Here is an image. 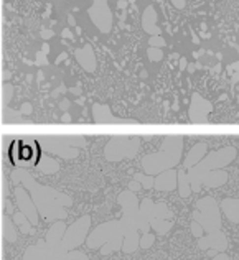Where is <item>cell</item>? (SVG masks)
<instances>
[{
    "label": "cell",
    "mask_w": 239,
    "mask_h": 260,
    "mask_svg": "<svg viewBox=\"0 0 239 260\" xmlns=\"http://www.w3.org/2000/svg\"><path fill=\"white\" fill-rule=\"evenodd\" d=\"M214 259H228V255L226 254H219V255H214Z\"/></svg>",
    "instance_id": "f35d334b"
},
{
    "label": "cell",
    "mask_w": 239,
    "mask_h": 260,
    "mask_svg": "<svg viewBox=\"0 0 239 260\" xmlns=\"http://www.w3.org/2000/svg\"><path fill=\"white\" fill-rule=\"evenodd\" d=\"M64 58H66V55H61V56H60V58H58V61H56V63H60V61L64 59Z\"/></svg>",
    "instance_id": "ab89813d"
},
{
    "label": "cell",
    "mask_w": 239,
    "mask_h": 260,
    "mask_svg": "<svg viewBox=\"0 0 239 260\" xmlns=\"http://www.w3.org/2000/svg\"><path fill=\"white\" fill-rule=\"evenodd\" d=\"M5 206H7V214H12V216L15 214V209L12 207V202L8 200H5Z\"/></svg>",
    "instance_id": "e575fe53"
},
{
    "label": "cell",
    "mask_w": 239,
    "mask_h": 260,
    "mask_svg": "<svg viewBox=\"0 0 239 260\" xmlns=\"http://www.w3.org/2000/svg\"><path fill=\"white\" fill-rule=\"evenodd\" d=\"M140 188H144V186H142V184H140V183L137 181V179H132V181L129 183V190H130V191L137 193V191L140 190Z\"/></svg>",
    "instance_id": "d6a6232c"
},
{
    "label": "cell",
    "mask_w": 239,
    "mask_h": 260,
    "mask_svg": "<svg viewBox=\"0 0 239 260\" xmlns=\"http://www.w3.org/2000/svg\"><path fill=\"white\" fill-rule=\"evenodd\" d=\"M177 186H178V170L175 168L165 170V172L158 173L155 176L153 188L157 191H173L177 190Z\"/></svg>",
    "instance_id": "9a60e30c"
},
{
    "label": "cell",
    "mask_w": 239,
    "mask_h": 260,
    "mask_svg": "<svg viewBox=\"0 0 239 260\" xmlns=\"http://www.w3.org/2000/svg\"><path fill=\"white\" fill-rule=\"evenodd\" d=\"M92 117L96 122H107V120H114L111 109L106 104H94L92 106Z\"/></svg>",
    "instance_id": "603a6c76"
},
{
    "label": "cell",
    "mask_w": 239,
    "mask_h": 260,
    "mask_svg": "<svg viewBox=\"0 0 239 260\" xmlns=\"http://www.w3.org/2000/svg\"><path fill=\"white\" fill-rule=\"evenodd\" d=\"M238 150L234 146H223L219 150L206 153V157L188 170V178L193 193H198L201 188H219L228 183V172L221 170L234 162Z\"/></svg>",
    "instance_id": "7a4b0ae2"
},
{
    "label": "cell",
    "mask_w": 239,
    "mask_h": 260,
    "mask_svg": "<svg viewBox=\"0 0 239 260\" xmlns=\"http://www.w3.org/2000/svg\"><path fill=\"white\" fill-rule=\"evenodd\" d=\"M12 217H13V221H15V224L18 226V229H20L22 234H25V235L33 234V224H31L30 219H28V217L23 214L22 211L15 212Z\"/></svg>",
    "instance_id": "cb8c5ba5"
},
{
    "label": "cell",
    "mask_w": 239,
    "mask_h": 260,
    "mask_svg": "<svg viewBox=\"0 0 239 260\" xmlns=\"http://www.w3.org/2000/svg\"><path fill=\"white\" fill-rule=\"evenodd\" d=\"M89 18L92 20V23L97 27V30L101 33H109L112 30V22H114V17H112V12L107 2L104 0H97L91 5V8L88 10Z\"/></svg>",
    "instance_id": "30bf717a"
},
{
    "label": "cell",
    "mask_w": 239,
    "mask_h": 260,
    "mask_svg": "<svg viewBox=\"0 0 239 260\" xmlns=\"http://www.w3.org/2000/svg\"><path fill=\"white\" fill-rule=\"evenodd\" d=\"M181 153H183V137L170 135L163 139L162 148L158 152L145 155L140 165H142L144 173L157 176L165 170L175 168L181 162Z\"/></svg>",
    "instance_id": "3957f363"
},
{
    "label": "cell",
    "mask_w": 239,
    "mask_h": 260,
    "mask_svg": "<svg viewBox=\"0 0 239 260\" xmlns=\"http://www.w3.org/2000/svg\"><path fill=\"white\" fill-rule=\"evenodd\" d=\"M191 234H193L195 237H201V235H205L203 226H201L196 219H193V222H191Z\"/></svg>",
    "instance_id": "f1b7e54d"
},
{
    "label": "cell",
    "mask_w": 239,
    "mask_h": 260,
    "mask_svg": "<svg viewBox=\"0 0 239 260\" xmlns=\"http://www.w3.org/2000/svg\"><path fill=\"white\" fill-rule=\"evenodd\" d=\"M68 226L64 219L55 221V224L51 226L48 234H46V239L43 242H38L35 245H30L25 254H23V259L27 260H69V254H66L61 249V240L64 237V232H66Z\"/></svg>",
    "instance_id": "277c9868"
},
{
    "label": "cell",
    "mask_w": 239,
    "mask_h": 260,
    "mask_svg": "<svg viewBox=\"0 0 239 260\" xmlns=\"http://www.w3.org/2000/svg\"><path fill=\"white\" fill-rule=\"evenodd\" d=\"M219 207H221V212L226 216L229 222L239 224V200H236V198H224Z\"/></svg>",
    "instance_id": "ac0fdd59"
},
{
    "label": "cell",
    "mask_w": 239,
    "mask_h": 260,
    "mask_svg": "<svg viewBox=\"0 0 239 260\" xmlns=\"http://www.w3.org/2000/svg\"><path fill=\"white\" fill-rule=\"evenodd\" d=\"M68 22L71 23V25H76V22H74V17L73 15H68Z\"/></svg>",
    "instance_id": "74e56055"
},
{
    "label": "cell",
    "mask_w": 239,
    "mask_h": 260,
    "mask_svg": "<svg viewBox=\"0 0 239 260\" xmlns=\"http://www.w3.org/2000/svg\"><path fill=\"white\" fill-rule=\"evenodd\" d=\"M74 56H76V61L81 64V68L86 71V73H94L97 68V61H96V55L94 50H92L91 45H84L83 48H78L74 51Z\"/></svg>",
    "instance_id": "5bb4252c"
},
{
    "label": "cell",
    "mask_w": 239,
    "mask_h": 260,
    "mask_svg": "<svg viewBox=\"0 0 239 260\" xmlns=\"http://www.w3.org/2000/svg\"><path fill=\"white\" fill-rule=\"evenodd\" d=\"M2 96H3V104H7L10 102V99H12V96H13V86L12 84H8V83H5L2 86Z\"/></svg>",
    "instance_id": "83f0119b"
},
{
    "label": "cell",
    "mask_w": 239,
    "mask_h": 260,
    "mask_svg": "<svg viewBox=\"0 0 239 260\" xmlns=\"http://www.w3.org/2000/svg\"><path fill=\"white\" fill-rule=\"evenodd\" d=\"M149 45H150V48H163V46L167 45V41L162 38V36H152L150 40H149Z\"/></svg>",
    "instance_id": "4dcf8cb0"
},
{
    "label": "cell",
    "mask_w": 239,
    "mask_h": 260,
    "mask_svg": "<svg viewBox=\"0 0 239 260\" xmlns=\"http://www.w3.org/2000/svg\"><path fill=\"white\" fill-rule=\"evenodd\" d=\"M140 209L149 222L152 219H173V211L163 202H153L152 200H144L140 202Z\"/></svg>",
    "instance_id": "7c38bea8"
},
{
    "label": "cell",
    "mask_w": 239,
    "mask_h": 260,
    "mask_svg": "<svg viewBox=\"0 0 239 260\" xmlns=\"http://www.w3.org/2000/svg\"><path fill=\"white\" fill-rule=\"evenodd\" d=\"M89 232H91V216L84 214L74 221L73 224L68 226L64 237L61 240V249L66 254H69L73 249L81 247V244L86 242Z\"/></svg>",
    "instance_id": "9c48e42d"
},
{
    "label": "cell",
    "mask_w": 239,
    "mask_h": 260,
    "mask_svg": "<svg viewBox=\"0 0 239 260\" xmlns=\"http://www.w3.org/2000/svg\"><path fill=\"white\" fill-rule=\"evenodd\" d=\"M193 219L203 226L206 234H221V207L213 196H203L196 201V209L193 211Z\"/></svg>",
    "instance_id": "52a82bcc"
},
{
    "label": "cell",
    "mask_w": 239,
    "mask_h": 260,
    "mask_svg": "<svg viewBox=\"0 0 239 260\" xmlns=\"http://www.w3.org/2000/svg\"><path fill=\"white\" fill-rule=\"evenodd\" d=\"M124 226L120 221H107L96 226L86 239L88 249H101L102 254L122 250Z\"/></svg>",
    "instance_id": "5b68a950"
},
{
    "label": "cell",
    "mask_w": 239,
    "mask_h": 260,
    "mask_svg": "<svg viewBox=\"0 0 239 260\" xmlns=\"http://www.w3.org/2000/svg\"><path fill=\"white\" fill-rule=\"evenodd\" d=\"M61 35H63V38H68V40H76V38H74V35H73V31H71V30H68V28H64Z\"/></svg>",
    "instance_id": "836d02e7"
},
{
    "label": "cell",
    "mask_w": 239,
    "mask_h": 260,
    "mask_svg": "<svg viewBox=\"0 0 239 260\" xmlns=\"http://www.w3.org/2000/svg\"><path fill=\"white\" fill-rule=\"evenodd\" d=\"M150 228L153 229V232L155 234L165 235L168 231L173 228V221L172 219H152Z\"/></svg>",
    "instance_id": "d4e9b609"
},
{
    "label": "cell",
    "mask_w": 239,
    "mask_h": 260,
    "mask_svg": "<svg viewBox=\"0 0 239 260\" xmlns=\"http://www.w3.org/2000/svg\"><path fill=\"white\" fill-rule=\"evenodd\" d=\"M198 247L200 249H216V250H226L228 249V239L226 234H208L198 237Z\"/></svg>",
    "instance_id": "2e32d148"
},
{
    "label": "cell",
    "mask_w": 239,
    "mask_h": 260,
    "mask_svg": "<svg viewBox=\"0 0 239 260\" xmlns=\"http://www.w3.org/2000/svg\"><path fill=\"white\" fill-rule=\"evenodd\" d=\"M2 235L7 242H17L18 239V226L15 224L13 217H10V214L3 212L2 216Z\"/></svg>",
    "instance_id": "ffe728a7"
},
{
    "label": "cell",
    "mask_w": 239,
    "mask_h": 260,
    "mask_svg": "<svg viewBox=\"0 0 239 260\" xmlns=\"http://www.w3.org/2000/svg\"><path fill=\"white\" fill-rule=\"evenodd\" d=\"M153 242H155V235L147 232V234H142L140 235V249H150Z\"/></svg>",
    "instance_id": "4316f807"
},
{
    "label": "cell",
    "mask_w": 239,
    "mask_h": 260,
    "mask_svg": "<svg viewBox=\"0 0 239 260\" xmlns=\"http://www.w3.org/2000/svg\"><path fill=\"white\" fill-rule=\"evenodd\" d=\"M173 5H175L177 8H181L185 5V2H181V0H177V2H173Z\"/></svg>",
    "instance_id": "d590c367"
},
{
    "label": "cell",
    "mask_w": 239,
    "mask_h": 260,
    "mask_svg": "<svg viewBox=\"0 0 239 260\" xmlns=\"http://www.w3.org/2000/svg\"><path fill=\"white\" fill-rule=\"evenodd\" d=\"M61 120L64 122V124H66V122H71V117H69V114H64Z\"/></svg>",
    "instance_id": "8d00e7d4"
},
{
    "label": "cell",
    "mask_w": 239,
    "mask_h": 260,
    "mask_svg": "<svg viewBox=\"0 0 239 260\" xmlns=\"http://www.w3.org/2000/svg\"><path fill=\"white\" fill-rule=\"evenodd\" d=\"M31 111H33V107H31V104H22V107H20V112H22V116H28V114H31Z\"/></svg>",
    "instance_id": "1f68e13d"
},
{
    "label": "cell",
    "mask_w": 239,
    "mask_h": 260,
    "mask_svg": "<svg viewBox=\"0 0 239 260\" xmlns=\"http://www.w3.org/2000/svg\"><path fill=\"white\" fill-rule=\"evenodd\" d=\"M140 150V140L137 137H112L104 146V158L107 162L134 158Z\"/></svg>",
    "instance_id": "ba28073f"
},
{
    "label": "cell",
    "mask_w": 239,
    "mask_h": 260,
    "mask_svg": "<svg viewBox=\"0 0 239 260\" xmlns=\"http://www.w3.org/2000/svg\"><path fill=\"white\" fill-rule=\"evenodd\" d=\"M134 179H137V181L142 184L145 190H152L153 184H155V176H152V174H147V173H135L134 174Z\"/></svg>",
    "instance_id": "484cf974"
},
{
    "label": "cell",
    "mask_w": 239,
    "mask_h": 260,
    "mask_svg": "<svg viewBox=\"0 0 239 260\" xmlns=\"http://www.w3.org/2000/svg\"><path fill=\"white\" fill-rule=\"evenodd\" d=\"M206 153H208V144H206V142H200V144H195L193 146H191L190 152L186 153V157L183 160V168L185 170L193 168L196 163H200L201 160L206 157Z\"/></svg>",
    "instance_id": "e0dca14e"
},
{
    "label": "cell",
    "mask_w": 239,
    "mask_h": 260,
    "mask_svg": "<svg viewBox=\"0 0 239 260\" xmlns=\"http://www.w3.org/2000/svg\"><path fill=\"white\" fill-rule=\"evenodd\" d=\"M10 179H12V183L22 184V186L27 188L30 196L33 198L36 207H38L41 219L55 222V221L66 219L68 217L66 207H71L73 204L71 196L64 195V193L55 190V188H51V186L38 183L25 168L13 170L10 174Z\"/></svg>",
    "instance_id": "6da1fadb"
},
{
    "label": "cell",
    "mask_w": 239,
    "mask_h": 260,
    "mask_svg": "<svg viewBox=\"0 0 239 260\" xmlns=\"http://www.w3.org/2000/svg\"><path fill=\"white\" fill-rule=\"evenodd\" d=\"M147 56H149V59L150 61H160L163 58V53L160 51V48H149Z\"/></svg>",
    "instance_id": "f546056e"
},
{
    "label": "cell",
    "mask_w": 239,
    "mask_h": 260,
    "mask_svg": "<svg viewBox=\"0 0 239 260\" xmlns=\"http://www.w3.org/2000/svg\"><path fill=\"white\" fill-rule=\"evenodd\" d=\"M36 168H38V172H41L43 174H55L60 172V163L56 162L51 155L43 153L40 157L38 163H36Z\"/></svg>",
    "instance_id": "44dd1931"
},
{
    "label": "cell",
    "mask_w": 239,
    "mask_h": 260,
    "mask_svg": "<svg viewBox=\"0 0 239 260\" xmlns=\"http://www.w3.org/2000/svg\"><path fill=\"white\" fill-rule=\"evenodd\" d=\"M40 148L51 157H60L64 160H71L79 157V150L88 146L86 139L79 135L69 137H40Z\"/></svg>",
    "instance_id": "8992f818"
},
{
    "label": "cell",
    "mask_w": 239,
    "mask_h": 260,
    "mask_svg": "<svg viewBox=\"0 0 239 260\" xmlns=\"http://www.w3.org/2000/svg\"><path fill=\"white\" fill-rule=\"evenodd\" d=\"M213 111V104L209 101H206L205 97H201L198 92H193L191 96V104H190V119L193 122H200V120H206L208 116L211 114Z\"/></svg>",
    "instance_id": "4fadbf2b"
},
{
    "label": "cell",
    "mask_w": 239,
    "mask_h": 260,
    "mask_svg": "<svg viewBox=\"0 0 239 260\" xmlns=\"http://www.w3.org/2000/svg\"><path fill=\"white\" fill-rule=\"evenodd\" d=\"M15 201H17V206L18 209H20L23 214H25L30 222L33 226H38L40 224V212H38V207H36L33 198L30 196V193L25 186H17L15 188Z\"/></svg>",
    "instance_id": "8fae6325"
},
{
    "label": "cell",
    "mask_w": 239,
    "mask_h": 260,
    "mask_svg": "<svg viewBox=\"0 0 239 260\" xmlns=\"http://www.w3.org/2000/svg\"><path fill=\"white\" fill-rule=\"evenodd\" d=\"M178 195L180 198H190L193 190H191V183H190V178H188V172H186L185 168H180L178 170Z\"/></svg>",
    "instance_id": "7402d4cb"
},
{
    "label": "cell",
    "mask_w": 239,
    "mask_h": 260,
    "mask_svg": "<svg viewBox=\"0 0 239 260\" xmlns=\"http://www.w3.org/2000/svg\"><path fill=\"white\" fill-rule=\"evenodd\" d=\"M142 28L149 35L152 36H160V28L157 27V12L152 5L147 7V10L142 15Z\"/></svg>",
    "instance_id": "d6986e66"
}]
</instances>
